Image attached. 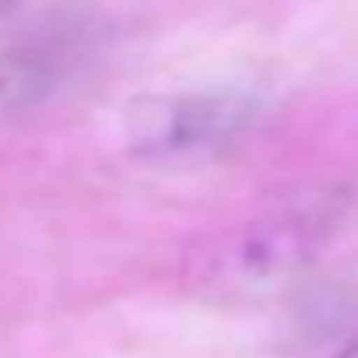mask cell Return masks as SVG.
Returning a JSON list of instances; mask_svg holds the SVG:
<instances>
[{
	"mask_svg": "<svg viewBox=\"0 0 358 358\" xmlns=\"http://www.w3.org/2000/svg\"><path fill=\"white\" fill-rule=\"evenodd\" d=\"M260 116V106L236 92H201L141 102L134 113V148L141 155H197L236 141Z\"/></svg>",
	"mask_w": 358,
	"mask_h": 358,
	"instance_id": "2",
	"label": "cell"
},
{
	"mask_svg": "<svg viewBox=\"0 0 358 358\" xmlns=\"http://www.w3.org/2000/svg\"><path fill=\"white\" fill-rule=\"evenodd\" d=\"M71 50L60 39H29L0 53V116L43 102L67 74Z\"/></svg>",
	"mask_w": 358,
	"mask_h": 358,
	"instance_id": "3",
	"label": "cell"
},
{
	"mask_svg": "<svg viewBox=\"0 0 358 358\" xmlns=\"http://www.w3.org/2000/svg\"><path fill=\"white\" fill-rule=\"evenodd\" d=\"M15 4H18V0H0V15H4V11H11Z\"/></svg>",
	"mask_w": 358,
	"mask_h": 358,
	"instance_id": "5",
	"label": "cell"
},
{
	"mask_svg": "<svg viewBox=\"0 0 358 358\" xmlns=\"http://www.w3.org/2000/svg\"><path fill=\"white\" fill-rule=\"evenodd\" d=\"M334 222L330 201L285 208L218 239L197 267V285L218 299H264L292 285Z\"/></svg>",
	"mask_w": 358,
	"mask_h": 358,
	"instance_id": "1",
	"label": "cell"
},
{
	"mask_svg": "<svg viewBox=\"0 0 358 358\" xmlns=\"http://www.w3.org/2000/svg\"><path fill=\"white\" fill-rule=\"evenodd\" d=\"M334 358H358V341H355V344H348L344 351H337Z\"/></svg>",
	"mask_w": 358,
	"mask_h": 358,
	"instance_id": "4",
	"label": "cell"
}]
</instances>
